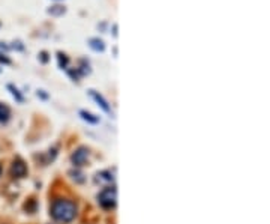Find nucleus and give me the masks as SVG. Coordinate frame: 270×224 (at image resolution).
I'll return each instance as SVG.
<instances>
[{
	"mask_svg": "<svg viewBox=\"0 0 270 224\" xmlns=\"http://www.w3.org/2000/svg\"><path fill=\"white\" fill-rule=\"evenodd\" d=\"M41 59H42V62H47V60H48V57H47V53H45V51L41 53Z\"/></svg>",
	"mask_w": 270,
	"mask_h": 224,
	"instance_id": "ddd939ff",
	"label": "nucleus"
},
{
	"mask_svg": "<svg viewBox=\"0 0 270 224\" xmlns=\"http://www.w3.org/2000/svg\"><path fill=\"white\" fill-rule=\"evenodd\" d=\"M89 45H90V48H93L95 51H104V50H105V44H104V41H102V39H99V38H90Z\"/></svg>",
	"mask_w": 270,
	"mask_h": 224,
	"instance_id": "0eeeda50",
	"label": "nucleus"
},
{
	"mask_svg": "<svg viewBox=\"0 0 270 224\" xmlns=\"http://www.w3.org/2000/svg\"><path fill=\"white\" fill-rule=\"evenodd\" d=\"M0 175H2V167H0Z\"/></svg>",
	"mask_w": 270,
	"mask_h": 224,
	"instance_id": "4468645a",
	"label": "nucleus"
},
{
	"mask_svg": "<svg viewBox=\"0 0 270 224\" xmlns=\"http://www.w3.org/2000/svg\"><path fill=\"white\" fill-rule=\"evenodd\" d=\"M98 200L99 205L104 208V209H112L117 203V193H116V188L114 187H108L105 188L99 196H98Z\"/></svg>",
	"mask_w": 270,
	"mask_h": 224,
	"instance_id": "f03ea898",
	"label": "nucleus"
},
{
	"mask_svg": "<svg viewBox=\"0 0 270 224\" xmlns=\"http://www.w3.org/2000/svg\"><path fill=\"white\" fill-rule=\"evenodd\" d=\"M48 12H50L51 15H62V14L65 12V8L60 6V5H56V6H53L51 9H48Z\"/></svg>",
	"mask_w": 270,
	"mask_h": 224,
	"instance_id": "9d476101",
	"label": "nucleus"
},
{
	"mask_svg": "<svg viewBox=\"0 0 270 224\" xmlns=\"http://www.w3.org/2000/svg\"><path fill=\"white\" fill-rule=\"evenodd\" d=\"M57 57H59V65H60V68H66L68 64H69V59H68L66 54L57 53Z\"/></svg>",
	"mask_w": 270,
	"mask_h": 224,
	"instance_id": "9b49d317",
	"label": "nucleus"
},
{
	"mask_svg": "<svg viewBox=\"0 0 270 224\" xmlns=\"http://www.w3.org/2000/svg\"><path fill=\"white\" fill-rule=\"evenodd\" d=\"M95 180L101 185H110L112 180H114V176L111 175V172H101L96 175Z\"/></svg>",
	"mask_w": 270,
	"mask_h": 224,
	"instance_id": "39448f33",
	"label": "nucleus"
},
{
	"mask_svg": "<svg viewBox=\"0 0 270 224\" xmlns=\"http://www.w3.org/2000/svg\"><path fill=\"white\" fill-rule=\"evenodd\" d=\"M89 93H90V96H92V98H93V99H95V101H96V103H98V104L104 109V110H105V112H110V106H108V103H107V101H105V99H104L99 93H98V92H95V90H89Z\"/></svg>",
	"mask_w": 270,
	"mask_h": 224,
	"instance_id": "423d86ee",
	"label": "nucleus"
},
{
	"mask_svg": "<svg viewBox=\"0 0 270 224\" xmlns=\"http://www.w3.org/2000/svg\"><path fill=\"white\" fill-rule=\"evenodd\" d=\"M9 89L12 90V95H14V96H15V98L18 99V101H22V96L20 95V93H18V90L15 89L14 86H11V85H9Z\"/></svg>",
	"mask_w": 270,
	"mask_h": 224,
	"instance_id": "f8f14e48",
	"label": "nucleus"
},
{
	"mask_svg": "<svg viewBox=\"0 0 270 224\" xmlns=\"http://www.w3.org/2000/svg\"><path fill=\"white\" fill-rule=\"evenodd\" d=\"M51 215L57 221L69 223L77 215V205L72 202V200L57 199V200H54L53 206H51Z\"/></svg>",
	"mask_w": 270,
	"mask_h": 224,
	"instance_id": "f257e3e1",
	"label": "nucleus"
},
{
	"mask_svg": "<svg viewBox=\"0 0 270 224\" xmlns=\"http://www.w3.org/2000/svg\"><path fill=\"white\" fill-rule=\"evenodd\" d=\"M80 114H81V117H83L84 120H87V122H90V124H96V122H98V117H95L92 113H87V112H84V110H81Z\"/></svg>",
	"mask_w": 270,
	"mask_h": 224,
	"instance_id": "1a4fd4ad",
	"label": "nucleus"
},
{
	"mask_svg": "<svg viewBox=\"0 0 270 224\" xmlns=\"http://www.w3.org/2000/svg\"><path fill=\"white\" fill-rule=\"evenodd\" d=\"M9 117H11L9 107L5 104H0V122H6V120H9Z\"/></svg>",
	"mask_w": 270,
	"mask_h": 224,
	"instance_id": "6e6552de",
	"label": "nucleus"
},
{
	"mask_svg": "<svg viewBox=\"0 0 270 224\" xmlns=\"http://www.w3.org/2000/svg\"><path fill=\"white\" fill-rule=\"evenodd\" d=\"M26 173H27L26 164L22 162L21 159H15L12 162V167H11V175L14 178H22V176H26Z\"/></svg>",
	"mask_w": 270,
	"mask_h": 224,
	"instance_id": "20e7f679",
	"label": "nucleus"
},
{
	"mask_svg": "<svg viewBox=\"0 0 270 224\" xmlns=\"http://www.w3.org/2000/svg\"><path fill=\"white\" fill-rule=\"evenodd\" d=\"M72 162H74V166H84L86 164V161L89 159V151L87 149H84V148H80L78 151H75L74 154H72Z\"/></svg>",
	"mask_w": 270,
	"mask_h": 224,
	"instance_id": "7ed1b4c3",
	"label": "nucleus"
}]
</instances>
